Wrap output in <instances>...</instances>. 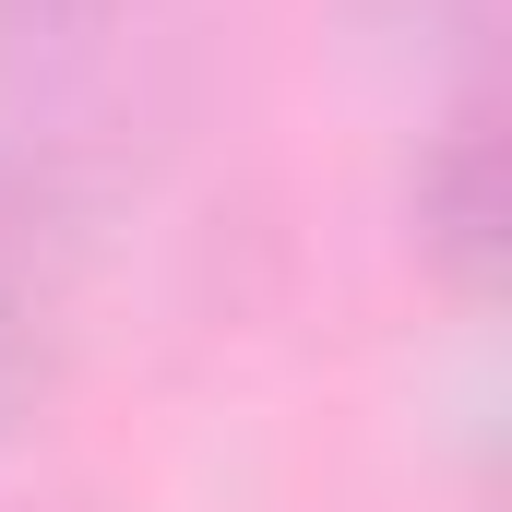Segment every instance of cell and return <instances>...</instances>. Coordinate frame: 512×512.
Returning a JSON list of instances; mask_svg holds the SVG:
<instances>
[{"mask_svg": "<svg viewBox=\"0 0 512 512\" xmlns=\"http://www.w3.org/2000/svg\"><path fill=\"white\" fill-rule=\"evenodd\" d=\"M84 286H96V203L60 143H0V441H24L72 358H84Z\"/></svg>", "mask_w": 512, "mask_h": 512, "instance_id": "cell-1", "label": "cell"}, {"mask_svg": "<svg viewBox=\"0 0 512 512\" xmlns=\"http://www.w3.org/2000/svg\"><path fill=\"white\" fill-rule=\"evenodd\" d=\"M405 239H417V262L453 298H489V274H501V108H489V84H465L441 120L417 131Z\"/></svg>", "mask_w": 512, "mask_h": 512, "instance_id": "cell-2", "label": "cell"}, {"mask_svg": "<svg viewBox=\"0 0 512 512\" xmlns=\"http://www.w3.org/2000/svg\"><path fill=\"white\" fill-rule=\"evenodd\" d=\"M131 0H0V72H84V60H108V36H120Z\"/></svg>", "mask_w": 512, "mask_h": 512, "instance_id": "cell-3", "label": "cell"}, {"mask_svg": "<svg viewBox=\"0 0 512 512\" xmlns=\"http://www.w3.org/2000/svg\"><path fill=\"white\" fill-rule=\"evenodd\" d=\"M346 12L393 48H417V60H477L489 24H501V0H346Z\"/></svg>", "mask_w": 512, "mask_h": 512, "instance_id": "cell-4", "label": "cell"}]
</instances>
